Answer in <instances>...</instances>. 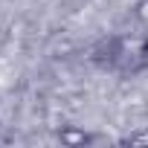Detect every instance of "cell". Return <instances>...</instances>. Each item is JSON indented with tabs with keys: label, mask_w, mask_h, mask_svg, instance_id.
Returning a JSON list of instances; mask_svg holds the SVG:
<instances>
[{
	"label": "cell",
	"mask_w": 148,
	"mask_h": 148,
	"mask_svg": "<svg viewBox=\"0 0 148 148\" xmlns=\"http://www.w3.org/2000/svg\"><path fill=\"white\" fill-rule=\"evenodd\" d=\"M61 142L79 145V142H87V134H82V131H61Z\"/></svg>",
	"instance_id": "cell-1"
},
{
	"label": "cell",
	"mask_w": 148,
	"mask_h": 148,
	"mask_svg": "<svg viewBox=\"0 0 148 148\" xmlns=\"http://www.w3.org/2000/svg\"><path fill=\"white\" fill-rule=\"evenodd\" d=\"M134 15H136L139 21H145V23H148V0H139L136 9H134Z\"/></svg>",
	"instance_id": "cell-3"
},
{
	"label": "cell",
	"mask_w": 148,
	"mask_h": 148,
	"mask_svg": "<svg viewBox=\"0 0 148 148\" xmlns=\"http://www.w3.org/2000/svg\"><path fill=\"white\" fill-rule=\"evenodd\" d=\"M128 145H148V131H139V134H131L125 139Z\"/></svg>",
	"instance_id": "cell-2"
}]
</instances>
